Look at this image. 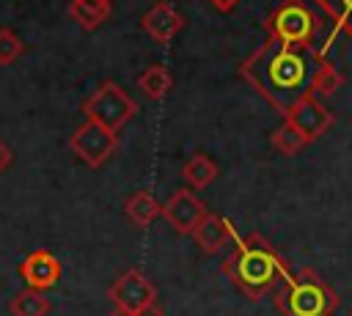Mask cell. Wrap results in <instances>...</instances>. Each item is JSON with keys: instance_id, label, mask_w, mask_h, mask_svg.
<instances>
[{"instance_id": "1", "label": "cell", "mask_w": 352, "mask_h": 316, "mask_svg": "<svg viewBox=\"0 0 352 316\" xmlns=\"http://www.w3.org/2000/svg\"><path fill=\"white\" fill-rule=\"evenodd\" d=\"M324 60L327 58L322 49L294 47L267 36L264 44H258L239 63V77L250 88H256L264 102H270V107L286 115L300 99L314 91V80Z\"/></svg>"}, {"instance_id": "2", "label": "cell", "mask_w": 352, "mask_h": 316, "mask_svg": "<svg viewBox=\"0 0 352 316\" xmlns=\"http://www.w3.org/2000/svg\"><path fill=\"white\" fill-rule=\"evenodd\" d=\"M223 275L248 300H261L289 278V264L258 231H250L236 234L231 253L223 258Z\"/></svg>"}, {"instance_id": "3", "label": "cell", "mask_w": 352, "mask_h": 316, "mask_svg": "<svg viewBox=\"0 0 352 316\" xmlns=\"http://www.w3.org/2000/svg\"><path fill=\"white\" fill-rule=\"evenodd\" d=\"M272 302L283 316H333L338 294L316 269L302 267L300 272H289V278L275 289Z\"/></svg>"}, {"instance_id": "4", "label": "cell", "mask_w": 352, "mask_h": 316, "mask_svg": "<svg viewBox=\"0 0 352 316\" xmlns=\"http://www.w3.org/2000/svg\"><path fill=\"white\" fill-rule=\"evenodd\" d=\"M264 30L275 41L319 49V38H322L324 27H322V14L311 3H305V0H280L264 16Z\"/></svg>"}, {"instance_id": "5", "label": "cell", "mask_w": 352, "mask_h": 316, "mask_svg": "<svg viewBox=\"0 0 352 316\" xmlns=\"http://www.w3.org/2000/svg\"><path fill=\"white\" fill-rule=\"evenodd\" d=\"M80 110L85 113V118L102 124L110 132H118L138 115V102H132V96L118 82L102 80L99 88L80 104Z\"/></svg>"}, {"instance_id": "6", "label": "cell", "mask_w": 352, "mask_h": 316, "mask_svg": "<svg viewBox=\"0 0 352 316\" xmlns=\"http://www.w3.org/2000/svg\"><path fill=\"white\" fill-rule=\"evenodd\" d=\"M69 146H72V151H74L88 168H102V165L113 157V151H116V146H118V132H110V129H104L102 124L85 118V121L72 132Z\"/></svg>"}, {"instance_id": "7", "label": "cell", "mask_w": 352, "mask_h": 316, "mask_svg": "<svg viewBox=\"0 0 352 316\" xmlns=\"http://www.w3.org/2000/svg\"><path fill=\"white\" fill-rule=\"evenodd\" d=\"M107 297L116 308L129 313H140L143 308L157 305V289L140 269H126L121 278H116V283L107 289Z\"/></svg>"}, {"instance_id": "8", "label": "cell", "mask_w": 352, "mask_h": 316, "mask_svg": "<svg viewBox=\"0 0 352 316\" xmlns=\"http://www.w3.org/2000/svg\"><path fill=\"white\" fill-rule=\"evenodd\" d=\"M206 214L209 212H206L204 201L187 187H179L176 192H170L168 201L162 203V212H160V217H165L168 225L176 228L179 234H192Z\"/></svg>"}, {"instance_id": "9", "label": "cell", "mask_w": 352, "mask_h": 316, "mask_svg": "<svg viewBox=\"0 0 352 316\" xmlns=\"http://www.w3.org/2000/svg\"><path fill=\"white\" fill-rule=\"evenodd\" d=\"M286 121L294 124L297 132H300L308 143H314V140H319V137L333 126V113L319 102V96L308 93L305 99H300V102L286 113Z\"/></svg>"}, {"instance_id": "10", "label": "cell", "mask_w": 352, "mask_h": 316, "mask_svg": "<svg viewBox=\"0 0 352 316\" xmlns=\"http://www.w3.org/2000/svg\"><path fill=\"white\" fill-rule=\"evenodd\" d=\"M140 27H143V33H146L154 44H170V41L179 36V30L184 27V16H182V11H179L173 3L157 0V3L148 5L146 14L140 16Z\"/></svg>"}, {"instance_id": "11", "label": "cell", "mask_w": 352, "mask_h": 316, "mask_svg": "<svg viewBox=\"0 0 352 316\" xmlns=\"http://www.w3.org/2000/svg\"><path fill=\"white\" fill-rule=\"evenodd\" d=\"M19 275L25 278L28 289L47 291V289L58 286V280H60V261L50 250H33L22 258Z\"/></svg>"}, {"instance_id": "12", "label": "cell", "mask_w": 352, "mask_h": 316, "mask_svg": "<svg viewBox=\"0 0 352 316\" xmlns=\"http://www.w3.org/2000/svg\"><path fill=\"white\" fill-rule=\"evenodd\" d=\"M192 239H195V245H198L204 253L214 256V253H220L226 245H234L236 231H234V225H231L226 217L209 212V214L198 223V228L192 231Z\"/></svg>"}, {"instance_id": "13", "label": "cell", "mask_w": 352, "mask_h": 316, "mask_svg": "<svg viewBox=\"0 0 352 316\" xmlns=\"http://www.w3.org/2000/svg\"><path fill=\"white\" fill-rule=\"evenodd\" d=\"M160 212H162V203H160L148 190L132 192V195L126 198V203H124L126 220L135 223V225H140V228H148V225L160 217Z\"/></svg>"}, {"instance_id": "14", "label": "cell", "mask_w": 352, "mask_h": 316, "mask_svg": "<svg viewBox=\"0 0 352 316\" xmlns=\"http://www.w3.org/2000/svg\"><path fill=\"white\" fill-rule=\"evenodd\" d=\"M69 14L82 30H96L113 14V0H69Z\"/></svg>"}, {"instance_id": "15", "label": "cell", "mask_w": 352, "mask_h": 316, "mask_svg": "<svg viewBox=\"0 0 352 316\" xmlns=\"http://www.w3.org/2000/svg\"><path fill=\"white\" fill-rule=\"evenodd\" d=\"M182 179L187 181L190 190H206L214 179H217V162L204 154V151H195L184 165H182Z\"/></svg>"}, {"instance_id": "16", "label": "cell", "mask_w": 352, "mask_h": 316, "mask_svg": "<svg viewBox=\"0 0 352 316\" xmlns=\"http://www.w3.org/2000/svg\"><path fill=\"white\" fill-rule=\"evenodd\" d=\"M138 88L148 96V99H162L170 88H173V77H170V71H168V66L165 63H151L148 69H143L140 71V77H138Z\"/></svg>"}, {"instance_id": "17", "label": "cell", "mask_w": 352, "mask_h": 316, "mask_svg": "<svg viewBox=\"0 0 352 316\" xmlns=\"http://www.w3.org/2000/svg\"><path fill=\"white\" fill-rule=\"evenodd\" d=\"M50 311H52V302L44 297V291H36V289L16 291L8 302L11 316H47Z\"/></svg>"}, {"instance_id": "18", "label": "cell", "mask_w": 352, "mask_h": 316, "mask_svg": "<svg viewBox=\"0 0 352 316\" xmlns=\"http://www.w3.org/2000/svg\"><path fill=\"white\" fill-rule=\"evenodd\" d=\"M314 8L333 22V33L352 38V0H311Z\"/></svg>"}, {"instance_id": "19", "label": "cell", "mask_w": 352, "mask_h": 316, "mask_svg": "<svg viewBox=\"0 0 352 316\" xmlns=\"http://www.w3.org/2000/svg\"><path fill=\"white\" fill-rule=\"evenodd\" d=\"M270 143L275 146V151H280V154H286V157H292V154H297V151H302L305 146H308V140L297 132V126L294 124H289V121H283L272 135H270Z\"/></svg>"}, {"instance_id": "20", "label": "cell", "mask_w": 352, "mask_h": 316, "mask_svg": "<svg viewBox=\"0 0 352 316\" xmlns=\"http://www.w3.org/2000/svg\"><path fill=\"white\" fill-rule=\"evenodd\" d=\"M25 41L14 27H0V66H11L22 58Z\"/></svg>"}, {"instance_id": "21", "label": "cell", "mask_w": 352, "mask_h": 316, "mask_svg": "<svg viewBox=\"0 0 352 316\" xmlns=\"http://www.w3.org/2000/svg\"><path fill=\"white\" fill-rule=\"evenodd\" d=\"M344 82V77H341V71L330 63V60H324V66L319 69V74H316V80H314V96H330V93H336L338 91V85Z\"/></svg>"}, {"instance_id": "22", "label": "cell", "mask_w": 352, "mask_h": 316, "mask_svg": "<svg viewBox=\"0 0 352 316\" xmlns=\"http://www.w3.org/2000/svg\"><path fill=\"white\" fill-rule=\"evenodd\" d=\"M11 162H14V151H11V146H8V143L0 137V176H3V173L11 168Z\"/></svg>"}, {"instance_id": "23", "label": "cell", "mask_w": 352, "mask_h": 316, "mask_svg": "<svg viewBox=\"0 0 352 316\" xmlns=\"http://www.w3.org/2000/svg\"><path fill=\"white\" fill-rule=\"evenodd\" d=\"M209 3H212V5L217 8V11H223V14H228V11H231V8H234V5L239 3V0H209Z\"/></svg>"}, {"instance_id": "24", "label": "cell", "mask_w": 352, "mask_h": 316, "mask_svg": "<svg viewBox=\"0 0 352 316\" xmlns=\"http://www.w3.org/2000/svg\"><path fill=\"white\" fill-rule=\"evenodd\" d=\"M135 316H165V311H162L160 305H148V308H143V311L135 313Z\"/></svg>"}, {"instance_id": "25", "label": "cell", "mask_w": 352, "mask_h": 316, "mask_svg": "<svg viewBox=\"0 0 352 316\" xmlns=\"http://www.w3.org/2000/svg\"><path fill=\"white\" fill-rule=\"evenodd\" d=\"M107 316H135V313H129V311H121V308H116V311H110Z\"/></svg>"}, {"instance_id": "26", "label": "cell", "mask_w": 352, "mask_h": 316, "mask_svg": "<svg viewBox=\"0 0 352 316\" xmlns=\"http://www.w3.org/2000/svg\"><path fill=\"white\" fill-rule=\"evenodd\" d=\"M349 316H352V313H349Z\"/></svg>"}]
</instances>
